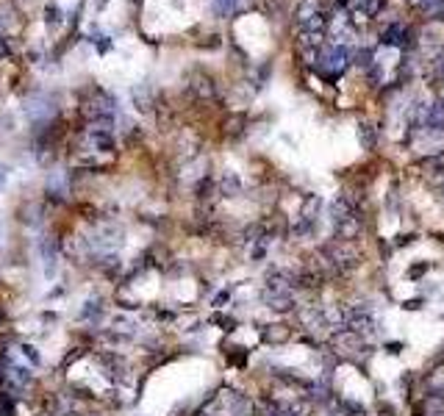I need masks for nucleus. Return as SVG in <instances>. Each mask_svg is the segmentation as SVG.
<instances>
[{
    "label": "nucleus",
    "mask_w": 444,
    "mask_h": 416,
    "mask_svg": "<svg viewBox=\"0 0 444 416\" xmlns=\"http://www.w3.org/2000/svg\"><path fill=\"white\" fill-rule=\"evenodd\" d=\"M270 416H300V413H295V410H289V408H272Z\"/></svg>",
    "instance_id": "obj_8"
},
{
    "label": "nucleus",
    "mask_w": 444,
    "mask_h": 416,
    "mask_svg": "<svg viewBox=\"0 0 444 416\" xmlns=\"http://www.w3.org/2000/svg\"><path fill=\"white\" fill-rule=\"evenodd\" d=\"M427 169H433V172H444V155H433V158H427V161H422Z\"/></svg>",
    "instance_id": "obj_7"
},
{
    "label": "nucleus",
    "mask_w": 444,
    "mask_h": 416,
    "mask_svg": "<svg viewBox=\"0 0 444 416\" xmlns=\"http://www.w3.org/2000/svg\"><path fill=\"white\" fill-rule=\"evenodd\" d=\"M6 180V167H0V183Z\"/></svg>",
    "instance_id": "obj_9"
},
{
    "label": "nucleus",
    "mask_w": 444,
    "mask_h": 416,
    "mask_svg": "<svg viewBox=\"0 0 444 416\" xmlns=\"http://www.w3.org/2000/svg\"><path fill=\"white\" fill-rule=\"evenodd\" d=\"M100 311H103V305H100V297H89V300H86V308L81 311V319H89L92 314L98 316Z\"/></svg>",
    "instance_id": "obj_5"
},
{
    "label": "nucleus",
    "mask_w": 444,
    "mask_h": 416,
    "mask_svg": "<svg viewBox=\"0 0 444 416\" xmlns=\"http://www.w3.org/2000/svg\"><path fill=\"white\" fill-rule=\"evenodd\" d=\"M438 97H441V106H444V86L438 89Z\"/></svg>",
    "instance_id": "obj_10"
},
{
    "label": "nucleus",
    "mask_w": 444,
    "mask_h": 416,
    "mask_svg": "<svg viewBox=\"0 0 444 416\" xmlns=\"http://www.w3.org/2000/svg\"><path fill=\"white\" fill-rule=\"evenodd\" d=\"M264 339H267V341H286V339H289V328H284V325H270V330L264 333Z\"/></svg>",
    "instance_id": "obj_4"
},
{
    "label": "nucleus",
    "mask_w": 444,
    "mask_h": 416,
    "mask_svg": "<svg viewBox=\"0 0 444 416\" xmlns=\"http://www.w3.org/2000/svg\"><path fill=\"white\" fill-rule=\"evenodd\" d=\"M344 322H347V330H353V333H358V336L375 330L372 314H369L367 308H361V305H350V308L344 311Z\"/></svg>",
    "instance_id": "obj_1"
},
{
    "label": "nucleus",
    "mask_w": 444,
    "mask_h": 416,
    "mask_svg": "<svg viewBox=\"0 0 444 416\" xmlns=\"http://www.w3.org/2000/svg\"><path fill=\"white\" fill-rule=\"evenodd\" d=\"M414 3H433V0H414Z\"/></svg>",
    "instance_id": "obj_11"
},
{
    "label": "nucleus",
    "mask_w": 444,
    "mask_h": 416,
    "mask_svg": "<svg viewBox=\"0 0 444 416\" xmlns=\"http://www.w3.org/2000/svg\"><path fill=\"white\" fill-rule=\"evenodd\" d=\"M358 231H361V223L355 220V217H347V220H342L339 223V234H342V239L347 242V239H355L358 236Z\"/></svg>",
    "instance_id": "obj_2"
},
{
    "label": "nucleus",
    "mask_w": 444,
    "mask_h": 416,
    "mask_svg": "<svg viewBox=\"0 0 444 416\" xmlns=\"http://www.w3.org/2000/svg\"><path fill=\"white\" fill-rule=\"evenodd\" d=\"M0 416H15V394L9 388H0Z\"/></svg>",
    "instance_id": "obj_3"
},
{
    "label": "nucleus",
    "mask_w": 444,
    "mask_h": 416,
    "mask_svg": "<svg viewBox=\"0 0 444 416\" xmlns=\"http://www.w3.org/2000/svg\"><path fill=\"white\" fill-rule=\"evenodd\" d=\"M20 352H23V358H26V361H31L34 366H39V363H42V358L34 352V347H31V344H23V347H20Z\"/></svg>",
    "instance_id": "obj_6"
}]
</instances>
